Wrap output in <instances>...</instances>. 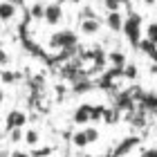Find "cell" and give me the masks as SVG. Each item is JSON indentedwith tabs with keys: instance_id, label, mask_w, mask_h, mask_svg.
<instances>
[{
	"instance_id": "6da1fadb",
	"label": "cell",
	"mask_w": 157,
	"mask_h": 157,
	"mask_svg": "<svg viewBox=\"0 0 157 157\" xmlns=\"http://www.w3.org/2000/svg\"><path fill=\"white\" fill-rule=\"evenodd\" d=\"M141 25H144V20H141V16L137 11H128V16L124 18V27H121V32H124V36L128 38V43L137 49V43L144 38L141 36Z\"/></svg>"
},
{
	"instance_id": "7a4b0ae2",
	"label": "cell",
	"mask_w": 157,
	"mask_h": 157,
	"mask_svg": "<svg viewBox=\"0 0 157 157\" xmlns=\"http://www.w3.org/2000/svg\"><path fill=\"white\" fill-rule=\"evenodd\" d=\"M47 47L49 49H76L78 47V34L72 29H59L54 32L47 40Z\"/></svg>"
},
{
	"instance_id": "3957f363",
	"label": "cell",
	"mask_w": 157,
	"mask_h": 157,
	"mask_svg": "<svg viewBox=\"0 0 157 157\" xmlns=\"http://www.w3.org/2000/svg\"><path fill=\"white\" fill-rule=\"evenodd\" d=\"M139 144H141V139L137 137V135L124 137V139L119 141V144H115V146L110 148V155H112V157H124V155H128V153H130L132 148H137Z\"/></svg>"
},
{
	"instance_id": "277c9868",
	"label": "cell",
	"mask_w": 157,
	"mask_h": 157,
	"mask_svg": "<svg viewBox=\"0 0 157 157\" xmlns=\"http://www.w3.org/2000/svg\"><path fill=\"white\" fill-rule=\"evenodd\" d=\"M27 124V115L23 110H11L9 115H7L5 119V130L9 132V130H16V128H25Z\"/></svg>"
},
{
	"instance_id": "5b68a950",
	"label": "cell",
	"mask_w": 157,
	"mask_h": 157,
	"mask_svg": "<svg viewBox=\"0 0 157 157\" xmlns=\"http://www.w3.org/2000/svg\"><path fill=\"white\" fill-rule=\"evenodd\" d=\"M43 20L47 25H59L63 20V7L59 2H52V5H45V13H43Z\"/></svg>"
},
{
	"instance_id": "8992f818",
	"label": "cell",
	"mask_w": 157,
	"mask_h": 157,
	"mask_svg": "<svg viewBox=\"0 0 157 157\" xmlns=\"http://www.w3.org/2000/svg\"><path fill=\"white\" fill-rule=\"evenodd\" d=\"M105 25H108L110 32H121V27H124V13L121 11H108Z\"/></svg>"
},
{
	"instance_id": "52a82bcc",
	"label": "cell",
	"mask_w": 157,
	"mask_h": 157,
	"mask_svg": "<svg viewBox=\"0 0 157 157\" xmlns=\"http://www.w3.org/2000/svg\"><path fill=\"white\" fill-rule=\"evenodd\" d=\"M90 105L92 103H83V105H78V108L74 110V124L76 126H85V124H90Z\"/></svg>"
},
{
	"instance_id": "ba28073f",
	"label": "cell",
	"mask_w": 157,
	"mask_h": 157,
	"mask_svg": "<svg viewBox=\"0 0 157 157\" xmlns=\"http://www.w3.org/2000/svg\"><path fill=\"white\" fill-rule=\"evenodd\" d=\"M92 90H97V83H94L92 76H88V78H83V81L72 85V94H83V92H92Z\"/></svg>"
},
{
	"instance_id": "9c48e42d",
	"label": "cell",
	"mask_w": 157,
	"mask_h": 157,
	"mask_svg": "<svg viewBox=\"0 0 157 157\" xmlns=\"http://www.w3.org/2000/svg\"><path fill=\"white\" fill-rule=\"evenodd\" d=\"M81 23V32L85 36H94V34L101 29V20L99 18H92V20H78Z\"/></svg>"
},
{
	"instance_id": "30bf717a",
	"label": "cell",
	"mask_w": 157,
	"mask_h": 157,
	"mask_svg": "<svg viewBox=\"0 0 157 157\" xmlns=\"http://www.w3.org/2000/svg\"><path fill=\"white\" fill-rule=\"evenodd\" d=\"M13 18H16V7L2 0L0 2V23H7V20H13Z\"/></svg>"
},
{
	"instance_id": "8fae6325",
	"label": "cell",
	"mask_w": 157,
	"mask_h": 157,
	"mask_svg": "<svg viewBox=\"0 0 157 157\" xmlns=\"http://www.w3.org/2000/svg\"><path fill=\"white\" fill-rule=\"evenodd\" d=\"M23 78V72H13V70H2L0 72V81L2 83H18Z\"/></svg>"
},
{
	"instance_id": "7c38bea8",
	"label": "cell",
	"mask_w": 157,
	"mask_h": 157,
	"mask_svg": "<svg viewBox=\"0 0 157 157\" xmlns=\"http://www.w3.org/2000/svg\"><path fill=\"white\" fill-rule=\"evenodd\" d=\"M108 61L112 63V67H126V54L119 52V49H115V52L108 54Z\"/></svg>"
},
{
	"instance_id": "4fadbf2b",
	"label": "cell",
	"mask_w": 157,
	"mask_h": 157,
	"mask_svg": "<svg viewBox=\"0 0 157 157\" xmlns=\"http://www.w3.org/2000/svg\"><path fill=\"white\" fill-rule=\"evenodd\" d=\"M121 112H117L115 108H103V117L101 121H105V124H115V121H119Z\"/></svg>"
},
{
	"instance_id": "5bb4252c",
	"label": "cell",
	"mask_w": 157,
	"mask_h": 157,
	"mask_svg": "<svg viewBox=\"0 0 157 157\" xmlns=\"http://www.w3.org/2000/svg\"><path fill=\"white\" fill-rule=\"evenodd\" d=\"M72 146H76V148H85V146H90V144H88V139H85L83 128H81V130H76V132L72 135Z\"/></svg>"
},
{
	"instance_id": "9a60e30c",
	"label": "cell",
	"mask_w": 157,
	"mask_h": 157,
	"mask_svg": "<svg viewBox=\"0 0 157 157\" xmlns=\"http://www.w3.org/2000/svg\"><path fill=\"white\" fill-rule=\"evenodd\" d=\"M27 11H29L32 20H43V13H45V5H43V2H36V5H32V9H27Z\"/></svg>"
},
{
	"instance_id": "2e32d148",
	"label": "cell",
	"mask_w": 157,
	"mask_h": 157,
	"mask_svg": "<svg viewBox=\"0 0 157 157\" xmlns=\"http://www.w3.org/2000/svg\"><path fill=\"white\" fill-rule=\"evenodd\" d=\"M144 38L151 40L153 45H157V20H153V23L146 27V36H144Z\"/></svg>"
},
{
	"instance_id": "e0dca14e",
	"label": "cell",
	"mask_w": 157,
	"mask_h": 157,
	"mask_svg": "<svg viewBox=\"0 0 157 157\" xmlns=\"http://www.w3.org/2000/svg\"><path fill=\"white\" fill-rule=\"evenodd\" d=\"M103 108H105V105H90V121H92V124L101 121V117H103Z\"/></svg>"
},
{
	"instance_id": "ac0fdd59",
	"label": "cell",
	"mask_w": 157,
	"mask_h": 157,
	"mask_svg": "<svg viewBox=\"0 0 157 157\" xmlns=\"http://www.w3.org/2000/svg\"><path fill=\"white\" fill-rule=\"evenodd\" d=\"M23 139H25V141H27L29 146H36V144H38V139H40V135H38V130H34V128H29V130H27V132L23 135Z\"/></svg>"
},
{
	"instance_id": "d6986e66",
	"label": "cell",
	"mask_w": 157,
	"mask_h": 157,
	"mask_svg": "<svg viewBox=\"0 0 157 157\" xmlns=\"http://www.w3.org/2000/svg\"><path fill=\"white\" fill-rule=\"evenodd\" d=\"M83 132H85L88 144H94V141H99V137H101V132H99L97 128H83Z\"/></svg>"
},
{
	"instance_id": "ffe728a7",
	"label": "cell",
	"mask_w": 157,
	"mask_h": 157,
	"mask_svg": "<svg viewBox=\"0 0 157 157\" xmlns=\"http://www.w3.org/2000/svg\"><path fill=\"white\" fill-rule=\"evenodd\" d=\"M124 76H126V78H130V81H135V78H137V65H132V63H126V67H124Z\"/></svg>"
},
{
	"instance_id": "44dd1931",
	"label": "cell",
	"mask_w": 157,
	"mask_h": 157,
	"mask_svg": "<svg viewBox=\"0 0 157 157\" xmlns=\"http://www.w3.org/2000/svg\"><path fill=\"white\" fill-rule=\"evenodd\" d=\"M78 18H81V20H92V18H97V13H94V9H92V7H88V5H85Z\"/></svg>"
},
{
	"instance_id": "7402d4cb",
	"label": "cell",
	"mask_w": 157,
	"mask_h": 157,
	"mask_svg": "<svg viewBox=\"0 0 157 157\" xmlns=\"http://www.w3.org/2000/svg\"><path fill=\"white\" fill-rule=\"evenodd\" d=\"M52 151H54V148H49V146L47 148H34L29 155L32 157H47V155H52Z\"/></svg>"
},
{
	"instance_id": "603a6c76",
	"label": "cell",
	"mask_w": 157,
	"mask_h": 157,
	"mask_svg": "<svg viewBox=\"0 0 157 157\" xmlns=\"http://www.w3.org/2000/svg\"><path fill=\"white\" fill-rule=\"evenodd\" d=\"M23 135H25L23 128H16V130H9V139L13 141V144H18V141L23 139Z\"/></svg>"
},
{
	"instance_id": "cb8c5ba5",
	"label": "cell",
	"mask_w": 157,
	"mask_h": 157,
	"mask_svg": "<svg viewBox=\"0 0 157 157\" xmlns=\"http://www.w3.org/2000/svg\"><path fill=\"white\" fill-rule=\"evenodd\" d=\"M139 157H157V146H153V148H144Z\"/></svg>"
},
{
	"instance_id": "d4e9b609",
	"label": "cell",
	"mask_w": 157,
	"mask_h": 157,
	"mask_svg": "<svg viewBox=\"0 0 157 157\" xmlns=\"http://www.w3.org/2000/svg\"><path fill=\"white\" fill-rule=\"evenodd\" d=\"M5 65H9V54L0 47V67H5Z\"/></svg>"
},
{
	"instance_id": "484cf974",
	"label": "cell",
	"mask_w": 157,
	"mask_h": 157,
	"mask_svg": "<svg viewBox=\"0 0 157 157\" xmlns=\"http://www.w3.org/2000/svg\"><path fill=\"white\" fill-rule=\"evenodd\" d=\"M9 157H32L29 153H25V151H11Z\"/></svg>"
},
{
	"instance_id": "4316f807",
	"label": "cell",
	"mask_w": 157,
	"mask_h": 157,
	"mask_svg": "<svg viewBox=\"0 0 157 157\" xmlns=\"http://www.w3.org/2000/svg\"><path fill=\"white\" fill-rule=\"evenodd\" d=\"M7 2H11L16 9H18V7H25V0H7Z\"/></svg>"
},
{
	"instance_id": "83f0119b",
	"label": "cell",
	"mask_w": 157,
	"mask_h": 157,
	"mask_svg": "<svg viewBox=\"0 0 157 157\" xmlns=\"http://www.w3.org/2000/svg\"><path fill=\"white\" fill-rule=\"evenodd\" d=\"M2 101H5V92L0 90V103H2Z\"/></svg>"
},
{
	"instance_id": "f1b7e54d",
	"label": "cell",
	"mask_w": 157,
	"mask_h": 157,
	"mask_svg": "<svg viewBox=\"0 0 157 157\" xmlns=\"http://www.w3.org/2000/svg\"><path fill=\"white\" fill-rule=\"evenodd\" d=\"M144 2H146V5H155V2H157V0H144Z\"/></svg>"
},
{
	"instance_id": "f546056e",
	"label": "cell",
	"mask_w": 157,
	"mask_h": 157,
	"mask_svg": "<svg viewBox=\"0 0 157 157\" xmlns=\"http://www.w3.org/2000/svg\"><path fill=\"white\" fill-rule=\"evenodd\" d=\"M99 157H112V155H110V151H108V153H103V155H99Z\"/></svg>"
},
{
	"instance_id": "4dcf8cb0",
	"label": "cell",
	"mask_w": 157,
	"mask_h": 157,
	"mask_svg": "<svg viewBox=\"0 0 157 157\" xmlns=\"http://www.w3.org/2000/svg\"><path fill=\"white\" fill-rule=\"evenodd\" d=\"M67 2H83V0H67Z\"/></svg>"
},
{
	"instance_id": "1f68e13d",
	"label": "cell",
	"mask_w": 157,
	"mask_h": 157,
	"mask_svg": "<svg viewBox=\"0 0 157 157\" xmlns=\"http://www.w3.org/2000/svg\"><path fill=\"white\" fill-rule=\"evenodd\" d=\"M0 29H2V23H0Z\"/></svg>"
},
{
	"instance_id": "d6a6232c",
	"label": "cell",
	"mask_w": 157,
	"mask_h": 157,
	"mask_svg": "<svg viewBox=\"0 0 157 157\" xmlns=\"http://www.w3.org/2000/svg\"><path fill=\"white\" fill-rule=\"evenodd\" d=\"M59 2H65V0H59Z\"/></svg>"
}]
</instances>
